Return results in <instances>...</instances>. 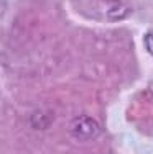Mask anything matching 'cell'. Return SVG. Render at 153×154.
I'll return each mask as SVG.
<instances>
[{
	"label": "cell",
	"mask_w": 153,
	"mask_h": 154,
	"mask_svg": "<svg viewBox=\"0 0 153 154\" xmlns=\"http://www.w3.org/2000/svg\"><path fill=\"white\" fill-rule=\"evenodd\" d=\"M100 123L89 115L74 116L68 125V133L78 141H92L100 134Z\"/></svg>",
	"instance_id": "1"
},
{
	"label": "cell",
	"mask_w": 153,
	"mask_h": 154,
	"mask_svg": "<svg viewBox=\"0 0 153 154\" xmlns=\"http://www.w3.org/2000/svg\"><path fill=\"white\" fill-rule=\"evenodd\" d=\"M100 12L107 21H122L132 15L133 8L123 0H104L100 5Z\"/></svg>",
	"instance_id": "2"
},
{
	"label": "cell",
	"mask_w": 153,
	"mask_h": 154,
	"mask_svg": "<svg viewBox=\"0 0 153 154\" xmlns=\"http://www.w3.org/2000/svg\"><path fill=\"white\" fill-rule=\"evenodd\" d=\"M56 122V115L49 108H38L28 115V126L35 131H46Z\"/></svg>",
	"instance_id": "3"
},
{
	"label": "cell",
	"mask_w": 153,
	"mask_h": 154,
	"mask_svg": "<svg viewBox=\"0 0 153 154\" xmlns=\"http://www.w3.org/2000/svg\"><path fill=\"white\" fill-rule=\"evenodd\" d=\"M143 45L145 48H147V51L153 56V33H147L145 35V38H143Z\"/></svg>",
	"instance_id": "4"
}]
</instances>
